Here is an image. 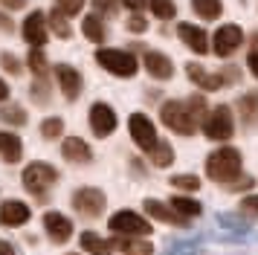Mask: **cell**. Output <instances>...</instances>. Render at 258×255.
I'll use <instances>...</instances> for the list:
<instances>
[{
  "label": "cell",
  "instance_id": "cell-1",
  "mask_svg": "<svg viewBox=\"0 0 258 255\" xmlns=\"http://www.w3.org/2000/svg\"><path fill=\"white\" fill-rule=\"evenodd\" d=\"M206 174L209 180H218V183H229L232 177L241 174V154L235 148H221L206 157Z\"/></svg>",
  "mask_w": 258,
  "mask_h": 255
},
{
  "label": "cell",
  "instance_id": "cell-2",
  "mask_svg": "<svg viewBox=\"0 0 258 255\" xmlns=\"http://www.w3.org/2000/svg\"><path fill=\"white\" fill-rule=\"evenodd\" d=\"M160 119H163L165 128H171L174 134H183V137H191L195 128H198V122L188 113L186 102H177V99H171V102H165L160 107Z\"/></svg>",
  "mask_w": 258,
  "mask_h": 255
},
{
  "label": "cell",
  "instance_id": "cell-3",
  "mask_svg": "<svg viewBox=\"0 0 258 255\" xmlns=\"http://www.w3.org/2000/svg\"><path fill=\"white\" fill-rule=\"evenodd\" d=\"M96 64H102L107 73H113L119 79H131L140 70L137 58L131 55V52H125V49H99L96 52Z\"/></svg>",
  "mask_w": 258,
  "mask_h": 255
},
{
  "label": "cell",
  "instance_id": "cell-4",
  "mask_svg": "<svg viewBox=\"0 0 258 255\" xmlns=\"http://www.w3.org/2000/svg\"><path fill=\"white\" fill-rule=\"evenodd\" d=\"M21 180H24L26 192H32L35 197H44L49 185L58 180V171H55L49 162H29L24 168V177H21Z\"/></svg>",
  "mask_w": 258,
  "mask_h": 255
},
{
  "label": "cell",
  "instance_id": "cell-5",
  "mask_svg": "<svg viewBox=\"0 0 258 255\" xmlns=\"http://www.w3.org/2000/svg\"><path fill=\"white\" fill-rule=\"evenodd\" d=\"M110 229L116 232L119 238H142V235H151V223L137 215V212H128V209H122L116 215H110V223H107Z\"/></svg>",
  "mask_w": 258,
  "mask_h": 255
},
{
  "label": "cell",
  "instance_id": "cell-6",
  "mask_svg": "<svg viewBox=\"0 0 258 255\" xmlns=\"http://www.w3.org/2000/svg\"><path fill=\"white\" fill-rule=\"evenodd\" d=\"M232 110L226 107V104H218V107H212L209 113H206V119H203V131H206V137L209 139H218V142H223V139L232 137Z\"/></svg>",
  "mask_w": 258,
  "mask_h": 255
},
{
  "label": "cell",
  "instance_id": "cell-7",
  "mask_svg": "<svg viewBox=\"0 0 258 255\" xmlns=\"http://www.w3.org/2000/svg\"><path fill=\"white\" fill-rule=\"evenodd\" d=\"M241 44H244V29L235 26V23H223L221 29L212 35V52L218 58H229Z\"/></svg>",
  "mask_w": 258,
  "mask_h": 255
},
{
  "label": "cell",
  "instance_id": "cell-8",
  "mask_svg": "<svg viewBox=\"0 0 258 255\" xmlns=\"http://www.w3.org/2000/svg\"><path fill=\"white\" fill-rule=\"evenodd\" d=\"M73 209L84 215V218H99L102 212H105V192L102 188H79L76 195H73Z\"/></svg>",
  "mask_w": 258,
  "mask_h": 255
},
{
  "label": "cell",
  "instance_id": "cell-9",
  "mask_svg": "<svg viewBox=\"0 0 258 255\" xmlns=\"http://www.w3.org/2000/svg\"><path fill=\"white\" fill-rule=\"evenodd\" d=\"M128 131H131V139H134L145 154L160 142V139H157V131H154V122L145 113H134L128 119Z\"/></svg>",
  "mask_w": 258,
  "mask_h": 255
},
{
  "label": "cell",
  "instance_id": "cell-10",
  "mask_svg": "<svg viewBox=\"0 0 258 255\" xmlns=\"http://www.w3.org/2000/svg\"><path fill=\"white\" fill-rule=\"evenodd\" d=\"M90 128H93L96 137H107V134H113V128H116V113H113V107L105 102H96L90 104Z\"/></svg>",
  "mask_w": 258,
  "mask_h": 255
},
{
  "label": "cell",
  "instance_id": "cell-11",
  "mask_svg": "<svg viewBox=\"0 0 258 255\" xmlns=\"http://www.w3.org/2000/svg\"><path fill=\"white\" fill-rule=\"evenodd\" d=\"M177 35H180V41H183L191 52H198V55H206L212 49L209 35L203 32L200 26H195V23H180V26H177Z\"/></svg>",
  "mask_w": 258,
  "mask_h": 255
},
{
  "label": "cell",
  "instance_id": "cell-12",
  "mask_svg": "<svg viewBox=\"0 0 258 255\" xmlns=\"http://www.w3.org/2000/svg\"><path fill=\"white\" fill-rule=\"evenodd\" d=\"M55 76H58L61 93H64L70 102H76V99L82 96V90H84L82 73H79V70H73L70 64H58V67H55Z\"/></svg>",
  "mask_w": 258,
  "mask_h": 255
},
{
  "label": "cell",
  "instance_id": "cell-13",
  "mask_svg": "<svg viewBox=\"0 0 258 255\" xmlns=\"http://www.w3.org/2000/svg\"><path fill=\"white\" fill-rule=\"evenodd\" d=\"M24 38L35 46V49H41V46L47 44V15H44V12H29V15H26Z\"/></svg>",
  "mask_w": 258,
  "mask_h": 255
},
{
  "label": "cell",
  "instance_id": "cell-14",
  "mask_svg": "<svg viewBox=\"0 0 258 255\" xmlns=\"http://www.w3.org/2000/svg\"><path fill=\"white\" fill-rule=\"evenodd\" d=\"M44 229H47L49 241L67 243L70 241V235H73V223L64 218L61 212H47V215H44Z\"/></svg>",
  "mask_w": 258,
  "mask_h": 255
},
{
  "label": "cell",
  "instance_id": "cell-15",
  "mask_svg": "<svg viewBox=\"0 0 258 255\" xmlns=\"http://www.w3.org/2000/svg\"><path fill=\"white\" fill-rule=\"evenodd\" d=\"M29 206L26 203H21V200H3L0 203V223L3 226H21V223H26L29 220Z\"/></svg>",
  "mask_w": 258,
  "mask_h": 255
},
{
  "label": "cell",
  "instance_id": "cell-16",
  "mask_svg": "<svg viewBox=\"0 0 258 255\" xmlns=\"http://www.w3.org/2000/svg\"><path fill=\"white\" fill-rule=\"evenodd\" d=\"M145 70H148V76L160 81H168L174 76V64H171V58L165 55V52H145Z\"/></svg>",
  "mask_w": 258,
  "mask_h": 255
},
{
  "label": "cell",
  "instance_id": "cell-17",
  "mask_svg": "<svg viewBox=\"0 0 258 255\" xmlns=\"http://www.w3.org/2000/svg\"><path fill=\"white\" fill-rule=\"evenodd\" d=\"M61 154L67 157L70 162H79V165H84V162L93 160V154H90V145L84 142V139L79 137H67L64 139V145H61Z\"/></svg>",
  "mask_w": 258,
  "mask_h": 255
},
{
  "label": "cell",
  "instance_id": "cell-18",
  "mask_svg": "<svg viewBox=\"0 0 258 255\" xmlns=\"http://www.w3.org/2000/svg\"><path fill=\"white\" fill-rule=\"evenodd\" d=\"M145 212H148L151 218L163 220V223H171V226H186V218H180L171 206H163V203H160V200H154V197L145 200Z\"/></svg>",
  "mask_w": 258,
  "mask_h": 255
},
{
  "label": "cell",
  "instance_id": "cell-19",
  "mask_svg": "<svg viewBox=\"0 0 258 255\" xmlns=\"http://www.w3.org/2000/svg\"><path fill=\"white\" fill-rule=\"evenodd\" d=\"M186 76L195 81L198 87H203V90H209V93L212 90H221V87H223L221 79H218V76H209V73L200 67V64H186Z\"/></svg>",
  "mask_w": 258,
  "mask_h": 255
},
{
  "label": "cell",
  "instance_id": "cell-20",
  "mask_svg": "<svg viewBox=\"0 0 258 255\" xmlns=\"http://www.w3.org/2000/svg\"><path fill=\"white\" fill-rule=\"evenodd\" d=\"M0 157L6 162H18L24 157V142L15 134H0Z\"/></svg>",
  "mask_w": 258,
  "mask_h": 255
},
{
  "label": "cell",
  "instance_id": "cell-21",
  "mask_svg": "<svg viewBox=\"0 0 258 255\" xmlns=\"http://www.w3.org/2000/svg\"><path fill=\"white\" fill-rule=\"evenodd\" d=\"M168 206L174 209L180 218H186V220H188V218H198L200 212H203V206H200L195 197H188V195H177V197H171V200H168Z\"/></svg>",
  "mask_w": 258,
  "mask_h": 255
},
{
  "label": "cell",
  "instance_id": "cell-22",
  "mask_svg": "<svg viewBox=\"0 0 258 255\" xmlns=\"http://www.w3.org/2000/svg\"><path fill=\"white\" fill-rule=\"evenodd\" d=\"M110 243H113V249H119V252H125V255H154V246L148 241L119 238V235H116V241H110Z\"/></svg>",
  "mask_w": 258,
  "mask_h": 255
},
{
  "label": "cell",
  "instance_id": "cell-23",
  "mask_svg": "<svg viewBox=\"0 0 258 255\" xmlns=\"http://www.w3.org/2000/svg\"><path fill=\"white\" fill-rule=\"evenodd\" d=\"M82 249H87L90 255H113V243L99 238L96 232H84L82 235Z\"/></svg>",
  "mask_w": 258,
  "mask_h": 255
},
{
  "label": "cell",
  "instance_id": "cell-24",
  "mask_svg": "<svg viewBox=\"0 0 258 255\" xmlns=\"http://www.w3.org/2000/svg\"><path fill=\"white\" fill-rule=\"evenodd\" d=\"M255 110H258V96L255 93H246V96L238 99V116H241V122H244L246 128L255 122Z\"/></svg>",
  "mask_w": 258,
  "mask_h": 255
},
{
  "label": "cell",
  "instance_id": "cell-25",
  "mask_svg": "<svg viewBox=\"0 0 258 255\" xmlns=\"http://www.w3.org/2000/svg\"><path fill=\"white\" fill-rule=\"evenodd\" d=\"M148 157L157 168H165V165H171L174 162V148L168 145V142H157L151 151H148Z\"/></svg>",
  "mask_w": 258,
  "mask_h": 255
},
{
  "label": "cell",
  "instance_id": "cell-26",
  "mask_svg": "<svg viewBox=\"0 0 258 255\" xmlns=\"http://www.w3.org/2000/svg\"><path fill=\"white\" fill-rule=\"evenodd\" d=\"M191 9L198 12L200 18H221L223 3L221 0H191Z\"/></svg>",
  "mask_w": 258,
  "mask_h": 255
},
{
  "label": "cell",
  "instance_id": "cell-27",
  "mask_svg": "<svg viewBox=\"0 0 258 255\" xmlns=\"http://www.w3.org/2000/svg\"><path fill=\"white\" fill-rule=\"evenodd\" d=\"M82 32L90 38V41H105V26H102V21L96 18V15H90V18H84V23H82Z\"/></svg>",
  "mask_w": 258,
  "mask_h": 255
},
{
  "label": "cell",
  "instance_id": "cell-28",
  "mask_svg": "<svg viewBox=\"0 0 258 255\" xmlns=\"http://www.w3.org/2000/svg\"><path fill=\"white\" fill-rule=\"evenodd\" d=\"M0 119L9 122V125H26V110L21 104H6V107L0 110Z\"/></svg>",
  "mask_w": 258,
  "mask_h": 255
},
{
  "label": "cell",
  "instance_id": "cell-29",
  "mask_svg": "<svg viewBox=\"0 0 258 255\" xmlns=\"http://www.w3.org/2000/svg\"><path fill=\"white\" fill-rule=\"evenodd\" d=\"M49 26H52V32L58 35V38H70V35H73V29H70V23H67V18H64L58 9L49 12Z\"/></svg>",
  "mask_w": 258,
  "mask_h": 255
},
{
  "label": "cell",
  "instance_id": "cell-30",
  "mask_svg": "<svg viewBox=\"0 0 258 255\" xmlns=\"http://www.w3.org/2000/svg\"><path fill=\"white\" fill-rule=\"evenodd\" d=\"M151 3V12L157 15V18H163V21H171L177 15V6L174 0H148Z\"/></svg>",
  "mask_w": 258,
  "mask_h": 255
},
{
  "label": "cell",
  "instance_id": "cell-31",
  "mask_svg": "<svg viewBox=\"0 0 258 255\" xmlns=\"http://www.w3.org/2000/svg\"><path fill=\"white\" fill-rule=\"evenodd\" d=\"M64 134V122H61L58 116H49V119H44L41 122V137L44 139H55Z\"/></svg>",
  "mask_w": 258,
  "mask_h": 255
},
{
  "label": "cell",
  "instance_id": "cell-32",
  "mask_svg": "<svg viewBox=\"0 0 258 255\" xmlns=\"http://www.w3.org/2000/svg\"><path fill=\"white\" fill-rule=\"evenodd\" d=\"M26 64H29V70L35 73L38 79H44V73L49 70L47 58H44V52H41V49H32V52H29V58H26Z\"/></svg>",
  "mask_w": 258,
  "mask_h": 255
},
{
  "label": "cell",
  "instance_id": "cell-33",
  "mask_svg": "<svg viewBox=\"0 0 258 255\" xmlns=\"http://www.w3.org/2000/svg\"><path fill=\"white\" fill-rule=\"evenodd\" d=\"M171 185H174V188H186V192H198L200 180L195 174H174V177H171Z\"/></svg>",
  "mask_w": 258,
  "mask_h": 255
},
{
  "label": "cell",
  "instance_id": "cell-34",
  "mask_svg": "<svg viewBox=\"0 0 258 255\" xmlns=\"http://www.w3.org/2000/svg\"><path fill=\"white\" fill-rule=\"evenodd\" d=\"M186 107H188V113H191V119H195V122H203V119H206V110H209V107H206V102H203L200 96H191Z\"/></svg>",
  "mask_w": 258,
  "mask_h": 255
},
{
  "label": "cell",
  "instance_id": "cell-35",
  "mask_svg": "<svg viewBox=\"0 0 258 255\" xmlns=\"http://www.w3.org/2000/svg\"><path fill=\"white\" fill-rule=\"evenodd\" d=\"M55 9L64 15V18H73L84 9V0H55Z\"/></svg>",
  "mask_w": 258,
  "mask_h": 255
},
{
  "label": "cell",
  "instance_id": "cell-36",
  "mask_svg": "<svg viewBox=\"0 0 258 255\" xmlns=\"http://www.w3.org/2000/svg\"><path fill=\"white\" fill-rule=\"evenodd\" d=\"M99 12V15H116L119 12V0H93V15Z\"/></svg>",
  "mask_w": 258,
  "mask_h": 255
},
{
  "label": "cell",
  "instance_id": "cell-37",
  "mask_svg": "<svg viewBox=\"0 0 258 255\" xmlns=\"http://www.w3.org/2000/svg\"><path fill=\"white\" fill-rule=\"evenodd\" d=\"M0 64L6 67V73H12V76H21V61H18L12 52H3V55H0Z\"/></svg>",
  "mask_w": 258,
  "mask_h": 255
},
{
  "label": "cell",
  "instance_id": "cell-38",
  "mask_svg": "<svg viewBox=\"0 0 258 255\" xmlns=\"http://www.w3.org/2000/svg\"><path fill=\"white\" fill-rule=\"evenodd\" d=\"M221 79V84L226 87V84H235V81H241V70L238 67H223V73L218 76Z\"/></svg>",
  "mask_w": 258,
  "mask_h": 255
},
{
  "label": "cell",
  "instance_id": "cell-39",
  "mask_svg": "<svg viewBox=\"0 0 258 255\" xmlns=\"http://www.w3.org/2000/svg\"><path fill=\"white\" fill-rule=\"evenodd\" d=\"M47 84H44V79H38L35 84H32V99H35L38 104H47L49 102V96H47V90H44Z\"/></svg>",
  "mask_w": 258,
  "mask_h": 255
},
{
  "label": "cell",
  "instance_id": "cell-40",
  "mask_svg": "<svg viewBox=\"0 0 258 255\" xmlns=\"http://www.w3.org/2000/svg\"><path fill=\"white\" fill-rule=\"evenodd\" d=\"M125 26H128L131 32H145V29H148V21H145V18H140V15H134V18H128V23H125Z\"/></svg>",
  "mask_w": 258,
  "mask_h": 255
},
{
  "label": "cell",
  "instance_id": "cell-41",
  "mask_svg": "<svg viewBox=\"0 0 258 255\" xmlns=\"http://www.w3.org/2000/svg\"><path fill=\"white\" fill-rule=\"evenodd\" d=\"M241 209H244V212H252V215H258V195L244 197V203H241Z\"/></svg>",
  "mask_w": 258,
  "mask_h": 255
},
{
  "label": "cell",
  "instance_id": "cell-42",
  "mask_svg": "<svg viewBox=\"0 0 258 255\" xmlns=\"http://www.w3.org/2000/svg\"><path fill=\"white\" fill-rule=\"evenodd\" d=\"M246 64H249V73L258 79V52H249V58H246Z\"/></svg>",
  "mask_w": 258,
  "mask_h": 255
},
{
  "label": "cell",
  "instance_id": "cell-43",
  "mask_svg": "<svg viewBox=\"0 0 258 255\" xmlns=\"http://www.w3.org/2000/svg\"><path fill=\"white\" fill-rule=\"evenodd\" d=\"M119 3H125L131 12H142V6H145V0H119Z\"/></svg>",
  "mask_w": 258,
  "mask_h": 255
},
{
  "label": "cell",
  "instance_id": "cell-44",
  "mask_svg": "<svg viewBox=\"0 0 258 255\" xmlns=\"http://www.w3.org/2000/svg\"><path fill=\"white\" fill-rule=\"evenodd\" d=\"M0 29H3V32H12V29H15L12 18H6V15H3V12H0Z\"/></svg>",
  "mask_w": 258,
  "mask_h": 255
},
{
  "label": "cell",
  "instance_id": "cell-45",
  "mask_svg": "<svg viewBox=\"0 0 258 255\" xmlns=\"http://www.w3.org/2000/svg\"><path fill=\"white\" fill-rule=\"evenodd\" d=\"M0 3H3L6 9H24L26 6V0H0Z\"/></svg>",
  "mask_w": 258,
  "mask_h": 255
},
{
  "label": "cell",
  "instance_id": "cell-46",
  "mask_svg": "<svg viewBox=\"0 0 258 255\" xmlns=\"http://www.w3.org/2000/svg\"><path fill=\"white\" fill-rule=\"evenodd\" d=\"M226 185H229V188H249V185H252V180H249V177H241L238 183H226Z\"/></svg>",
  "mask_w": 258,
  "mask_h": 255
},
{
  "label": "cell",
  "instance_id": "cell-47",
  "mask_svg": "<svg viewBox=\"0 0 258 255\" xmlns=\"http://www.w3.org/2000/svg\"><path fill=\"white\" fill-rule=\"evenodd\" d=\"M6 99H9V84L0 79V102H6Z\"/></svg>",
  "mask_w": 258,
  "mask_h": 255
},
{
  "label": "cell",
  "instance_id": "cell-48",
  "mask_svg": "<svg viewBox=\"0 0 258 255\" xmlns=\"http://www.w3.org/2000/svg\"><path fill=\"white\" fill-rule=\"evenodd\" d=\"M0 255H15V249H12V243L0 241Z\"/></svg>",
  "mask_w": 258,
  "mask_h": 255
}]
</instances>
